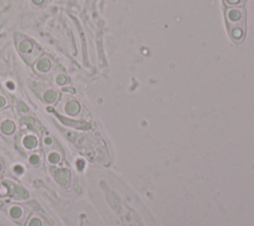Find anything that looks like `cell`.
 <instances>
[{"instance_id": "15", "label": "cell", "mask_w": 254, "mask_h": 226, "mask_svg": "<svg viewBox=\"0 0 254 226\" xmlns=\"http://www.w3.org/2000/svg\"><path fill=\"white\" fill-rule=\"evenodd\" d=\"M43 145L46 147V148H49V149H51V148H53V146L55 145V140H54V138L53 137H51V136H45L44 138H43Z\"/></svg>"}, {"instance_id": "3", "label": "cell", "mask_w": 254, "mask_h": 226, "mask_svg": "<svg viewBox=\"0 0 254 226\" xmlns=\"http://www.w3.org/2000/svg\"><path fill=\"white\" fill-rule=\"evenodd\" d=\"M6 211L12 220L16 221L17 223H19L21 225L26 223V221L30 217V213H31L30 207L20 204V203L8 204Z\"/></svg>"}, {"instance_id": "12", "label": "cell", "mask_w": 254, "mask_h": 226, "mask_svg": "<svg viewBox=\"0 0 254 226\" xmlns=\"http://www.w3.org/2000/svg\"><path fill=\"white\" fill-rule=\"evenodd\" d=\"M28 162L33 167H38L42 163L41 155L37 152H32L28 155Z\"/></svg>"}, {"instance_id": "13", "label": "cell", "mask_w": 254, "mask_h": 226, "mask_svg": "<svg viewBox=\"0 0 254 226\" xmlns=\"http://www.w3.org/2000/svg\"><path fill=\"white\" fill-rule=\"evenodd\" d=\"M55 178L60 182L61 178L64 179V183L65 184L69 178V174L68 171L66 170H58L57 174H55Z\"/></svg>"}, {"instance_id": "16", "label": "cell", "mask_w": 254, "mask_h": 226, "mask_svg": "<svg viewBox=\"0 0 254 226\" xmlns=\"http://www.w3.org/2000/svg\"><path fill=\"white\" fill-rule=\"evenodd\" d=\"M228 6H239L243 4L244 0H224Z\"/></svg>"}, {"instance_id": "9", "label": "cell", "mask_w": 254, "mask_h": 226, "mask_svg": "<svg viewBox=\"0 0 254 226\" xmlns=\"http://www.w3.org/2000/svg\"><path fill=\"white\" fill-rule=\"evenodd\" d=\"M46 158H47L48 163H49L50 165H52V166H57V165H59V164L62 162V160H63L62 153L59 152L58 150L54 149V147L51 148V149L48 151V153H47V155H46Z\"/></svg>"}, {"instance_id": "14", "label": "cell", "mask_w": 254, "mask_h": 226, "mask_svg": "<svg viewBox=\"0 0 254 226\" xmlns=\"http://www.w3.org/2000/svg\"><path fill=\"white\" fill-rule=\"evenodd\" d=\"M9 105V100L6 94L0 89V110L5 109Z\"/></svg>"}, {"instance_id": "19", "label": "cell", "mask_w": 254, "mask_h": 226, "mask_svg": "<svg viewBox=\"0 0 254 226\" xmlns=\"http://www.w3.org/2000/svg\"><path fill=\"white\" fill-rule=\"evenodd\" d=\"M4 170V164L2 163V161L0 160V173H2Z\"/></svg>"}, {"instance_id": "18", "label": "cell", "mask_w": 254, "mask_h": 226, "mask_svg": "<svg viewBox=\"0 0 254 226\" xmlns=\"http://www.w3.org/2000/svg\"><path fill=\"white\" fill-rule=\"evenodd\" d=\"M18 110H19L20 112H22V113L29 111L28 107H27L24 103H22V102H18Z\"/></svg>"}, {"instance_id": "20", "label": "cell", "mask_w": 254, "mask_h": 226, "mask_svg": "<svg viewBox=\"0 0 254 226\" xmlns=\"http://www.w3.org/2000/svg\"><path fill=\"white\" fill-rule=\"evenodd\" d=\"M0 187H1V181H0Z\"/></svg>"}, {"instance_id": "10", "label": "cell", "mask_w": 254, "mask_h": 226, "mask_svg": "<svg viewBox=\"0 0 254 226\" xmlns=\"http://www.w3.org/2000/svg\"><path fill=\"white\" fill-rule=\"evenodd\" d=\"M53 80H54V83L58 86H64L68 82L67 76L65 75V73H64L62 71L55 73Z\"/></svg>"}, {"instance_id": "8", "label": "cell", "mask_w": 254, "mask_h": 226, "mask_svg": "<svg viewBox=\"0 0 254 226\" xmlns=\"http://www.w3.org/2000/svg\"><path fill=\"white\" fill-rule=\"evenodd\" d=\"M63 112L67 116H76L80 112V104L74 99L66 100L63 104Z\"/></svg>"}, {"instance_id": "6", "label": "cell", "mask_w": 254, "mask_h": 226, "mask_svg": "<svg viewBox=\"0 0 254 226\" xmlns=\"http://www.w3.org/2000/svg\"><path fill=\"white\" fill-rule=\"evenodd\" d=\"M39 144H40L39 138L34 133H31V132L25 133L21 138V145L26 151L33 152L37 150L39 147Z\"/></svg>"}, {"instance_id": "1", "label": "cell", "mask_w": 254, "mask_h": 226, "mask_svg": "<svg viewBox=\"0 0 254 226\" xmlns=\"http://www.w3.org/2000/svg\"><path fill=\"white\" fill-rule=\"evenodd\" d=\"M244 9L230 7L226 10V20L229 27V34L233 41L240 42L244 36Z\"/></svg>"}, {"instance_id": "5", "label": "cell", "mask_w": 254, "mask_h": 226, "mask_svg": "<svg viewBox=\"0 0 254 226\" xmlns=\"http://www.w3.org/2000/svg\"><path fill=\"white\" fill-rule=\"evenodd\" d=\"M34 70L36 72H38L41 75H46L48 73H50L54 67V62L52 60V58L48 56H42L41 57H39L33 64Z\"/></svg>"}, {"instance_id": "17", "label": "cell", "mask_w": 254, "mask_h": 226, "mask_svg": "<svg viewBox=\"0 0 254 226\" xmlns=\"http://www.w3.org/2000/svg\"><path fill=\"white\" fill-rule=\"evenodd\" d=\"M46 0H31V4L34 6V7H41L45 4Z\"/></svg>"}, {"instance_id": "2", "label": "cell", "mask_w": 254, "mask_h": 226, "mask_svg": "<svg viewBox=\"0 0 254 226\" xmlns=\"http://www.w3.org/2000/svg\"><path fill=\"white\" fill-rule=\"evenodd\" d=\"M16 44L19 53L25 57L28 62H34L35 58L39 56V53L41 52V50L31 39L27 37H20L16 40Z\"/></svg>"}, {"instance_id": "11", "label": "cell", "mask_w": 254, "mask_h": 226, "mask_svg": "<svg viewBox=\"0 0 254 226\" xmlns=\"http://www.w3.org/2000/svg\"><path fill=\"white\" fill-rule=\"evenodd\" d=\"M26 226H45L43 218H41L39 215H30L28 220L26 221Z\"/></svg>"}, {"instance_id": "7", "label": "cell", "mask_w": 254, "mask_h": 226, "mask_svg": "<svg viewBox=\"0 0 254 226\" xmlns=\"http://www.w3.org/2000/svg\"><path fill=\"white\" fill-rule=\"evenodd\" d=\"M40 96L42 98V100L47 103V104H54L56 103L59 98H60V94L58 92L57 89H55L54 87H51V86H48V87H45L41 93H40Z\"/></svg>"}, {"instance_id": "4", "label": "cell", "mask_w": 254, "mask_h": 226, "mask_svg": "<svg viewBox=\"0 0 254 226\" xmlns=\"http://www.w3.org/2000/svg\"><path fill=\"white\" fill-rule=\"evenodd\" d=\"M16 132V122L14 120L13 114L11 116H1L0 117V133L6 137L11 138Z\"/></svg>"}]
</instances>
